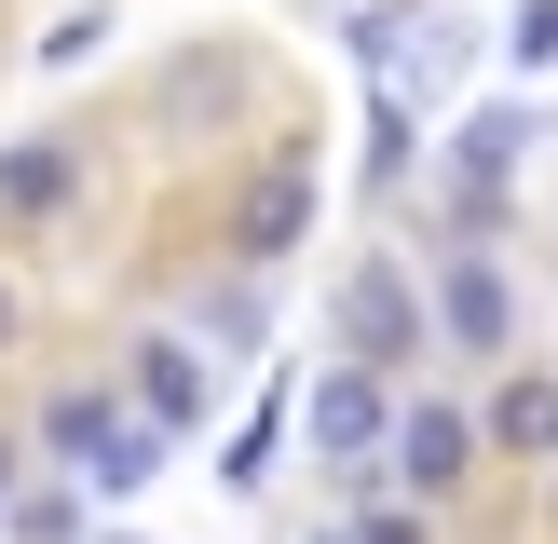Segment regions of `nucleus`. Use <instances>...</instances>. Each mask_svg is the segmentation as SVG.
<instances>
[{
	"instance_id": "obj_1",
	"label": "nucleus",
	"mask_w": 558,
	"mask_h": 544,
	"mask_svg": "<svg viewBox=\"0 0 558 544\" xmlns=\"http://www.w3.org/2000/svg\"><path fill=\"white\" fill-rule=\"evenodd\" d=\"M300 435H314V462H341V477L368 490V477H381V449H396V368L341 354V368L300 395Z\"/></svg>"
},
{
	"instance_id": "obj_2",
	"label": "nucleus",
	"mask_w": 558,
	"mask_h": 544,
	"mask_svg": "<svg viewBox=\"0 0 558 544\" xmlns=\"http://www.w3.org/2000/svg\"><path fill=\"white\" fill-rule=\"evenodd\" d=\"M300 232H314V150H300V136H287V150H272L259 177L232 190V259L259 272V259H287Z\"/></svg>"
},
{
	"instance_id": "obj_3",
	"label": "nucleus",
	"mask_w": 558,
	"mask_h": 544,
	"mask_svg": "<svg viewBox=\"0 0 558 544\" xmlns=\"http://www.w3.org/2000/svg\"><path fill=\"white\" fill-rule=\"evenodd\" d=\"M436 341V313H423V286H409L396 259H368L341 286V354H368V368H409V354Z\"/></svg>"
},
{
	"instance_id": "obj_4",
	"label": "nucleus",
	"mask_w": 558,
	"mask_h": 544,
	"mask_svg": "<svg viewBox=\"0 0 558 544\" xmlns=\"http://www.w3.org/2000/svg\"><path fill=\"white\" fill-rule=\"evenodd\" d=\"M477 449H490V435L463 422V408L409 395V408H396V449H381V462H396V477H409V490H423V504H436V490H463V477H477Z\"/></svg>"
},
{
	"instance_id": "obj_5",
	"label": "nucleus",
	"mask_w": 558,
	"mask_h": 544,
	"mask_svg": "<svg viewBox=\"0 0 558 544\" xmlns=\"http://www.w3.org/2000/svg\"><path fill=\"white\" fill-rule=\"evenodd\" d=\"M436 326H450V354H505V341H518V286L477 259V245H463L450 286H436Z\"/></svg>"
},
{
	"instance_id": "obj_6",
	"label": "nucleus",
	"mask_w": 558,
	"mask_h": 544,
	"mask_svg": "<svg viewBox=\"0 0 558 544\" xmlns=\"http://www.w3.org/2000/svg\"><path fill=\"white\" fill-rule=\"evenodd\" d=\"M69 205H82V150H69V136L0 150V218H69Z\"/></svg>"
},
{
	"instance_id": "obj_7",
	"label": "nucleus",
	"mask_w": 558,
	"mask_h": 544,
	"mask_svg": "<svg viewBox=\"0 0 558 544\" xmlns=\"http://www.w3.org/2000/svg\"><path fill=\"white\" fill-rule=\"evenodd\" d=\"M136 408H150L163 435H191L205 422V354L191 341H136Z\"/></svg>"
},
{
	"instance_id": "obj_8",
	"label": "nucleus",
	"mask_w": 558,
	"mask_h": 544,
	"mask_svg": "<svg viewBox=\"0 0 558 544\" xmlns=\"http://www.w3.org/2000/svg\"><path fill=\"white\" fill-rule=\"evenodd\" d=\"M532 109L518 96H490V109H463V136H450V177H518V150H532Z\"/></svg>"
},
{
	"instance_id": "obj_9",
	"label": "nucleus",
	"mask_w": 558,
	"mask_h": 544,
	"mask_svg": "<svg viewBox=\"0 0 558 544\" xmlns=\"http://www.w3.org/2000/svg\"><path fill=\"white\" fill-rule=\"evenodd\" d=\"M477 435L518 449V462H558V381H505V395L477 408Z\"/></svg>"
},
{
	"instance_id": "obj_10",
	"label": "nucleus",
	"mask_w": 558,
	"mask_h": 544,
	"mask_svg": "<svg viewBox=\"0 0 558 544\" xmlns=\"http://www.w3.org/2000/svg\"><path fill=\"white\" fill-rule=\"evenodd\" d=\"M150 477H163V422L136 408V422H109V435H96V462H82V490H150Z\"/></svg>"
},
{
	"instance_id": "obj_11",
	"label": "nucleus",
	"mask_w": 558,
	"mask_h": 544,
	"mask_svg": "<svg viewBox=\"0 0 558 544\" xmlns=\"http://www.w3.org/2000/svg\"><path fill=\"white\" fill-rule=\"evenodd\" d=\"M272 449H287V381H272V395H259V408L232 422V449H218V477H232V490H259V477H272Z\"/></svg>"
},
{
	"instance_id": "obj_12",
	"label": "nucleus",
	"mask_w": 558,
	"mask_h": 544,
	"mask_svg": "<svg viewBox=\"0 0 558 544\" xmlns=\"http://www.w3.org/2000/svg\"><path fill=\"white\" fill-rule=\"evenodd\" d=\"M109 422H123V408H109V395H54V408H41V449H54V462H69V477H82Z\"/></svg>"
},
{
	"instance_id": "obj_13",
	"label": "nucleus",
	"mask_w": 558,
	"mask_h": 544,
	"mask_svg": "<svg viewBox=\"0 0 558 544\" xmlns=\"http://www.w3.org/2000/svg\"><path fill=\"white\" fill-rule=\"evenodd\" d=\"M409 150H423V136H409V96L381 82V96H368V177L396 190V177H409Z\"/></svg>"
},
{
	"instance_id": "obj_14",
	"label": "nucleus",
	"mask_w": 558,
	"mask_h": 544,
	"mask_svg": "<svg viewBox=\"0 0 558 544\" xmlns=\"http://www.w3.org/2000/svg\"><path fill=\"white\" fill-rule=\"evenodd\" d=\"M245 96V54H191V69H163V109H218Z\"/></svg>"
},
{
	"instance_id": "obj_15",
	"label": "nucleus",
	"mask_w": 558,
	"mask_h": 544,
	"mask_svg": "<svg viewBox=\"0 0 558 544\" xmlns=\"http://www.w3.org/2000/svg\"><path fill=\"white\" fill-rule=\"evenodd\" d=\"M0 517H14V544H82V504H69V490H14Z\"/></svg>"
},
{
	"instance_id": "obj_16",
	"label": "nucleus",
	"mask_w": 558,
	"mask_h": 544,
	"mask_svg": "<svg viewBox=\"0 0 558 544\" xmlns=\"http://www.w3.org/2000/svg\"><path fill=\"white\" fill-rule=\"evenodd\" d=\"M96 41H109V14H96V0H82V14H54V27H41V69H82V54H96Z\"/></svg>"
},
{
	"instance_id": "obj_17",
	"label": "nucleus",
	"mask_w": 558,
	"mask_h": 544,
	"mask_svg": "<svg viewBox=\"0 0 558 544\" xmlns=\"http://www.w3.org/2000/svg\"><path fill=\"white\" fill-rule=\"evenodd\" d=\"M518 69H558V0H518Z\"/></svg>"
},
{
	"instance_id": "obj_18",
	"label": "nucleus",
	"mask_w": 558,
	"mask_h": 544,
	"mask_svg": "<svg viewBox=\"0 0 558 544\" xmlns=\"http://www.w3.org/2000/svg\"><path fill=\"white\" fill-rule=\"evenodd\" d=\"M354 544H423V517H409V504H368V517H354Z\"/></svg>"
},
{
	"instance_id": "obj_19",
	"label": "nucleus",
	"mask_w": 558,
	"mask_h": 544,
	"mask_svg": "<svg viewBox=\"0 0 558 544\" xmlns=\"http://www.w3.org/2000/svg\"><path fill=\"white\" fill-rule=\"evenodd\" d=\"M0 504H14V435H0Z\"/></svg>"
},
{
	"instance_id": "obj_20",
	"label": "nucleus",
	"mask_w": 558,
	"mask_h": 544,
	"mask_svg": "<svg viewBox=\"0 0 558 544\" xmlns=\"http://www.w3.org/2000/svg\"><path fill=\"white\" fill-rule=\"evenodd\" d=\"M0 354H14V286H0Z\"/></svg>"
},
{
	"instance_id": "obj_21",
	"label": "nucleus",
	"mask_w": 558,
	"mask_h": 544,
	"mask_svg": "<svg viewBox=\"0 0 558 544\" xmlns=\"http://www.w3.org/2000/svg\"><path fill=\"white\" fill-rule=\"evenodd\" d=\"M327 544H354V531H327Z\"/></svg>"
}]
</instances>
